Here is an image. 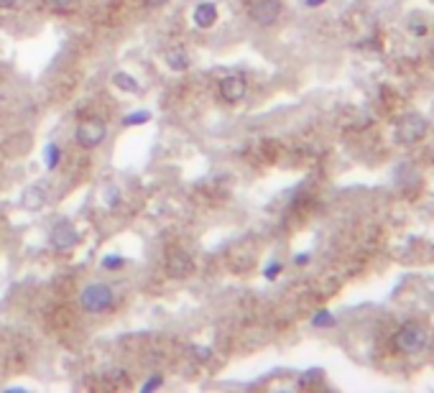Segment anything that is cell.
I'll return each instance as SVG.
<instances>
[{
  "mask_svg": "<svg viewBox=\"0 0 434 393\" xmlns=\"http://www.w3.org/2000/svg\"><path fill=\"white\" fill-rule=\"evenodd\" d=\"M166 64H169L174 72H184V69L189 67V59L181 49H172V52H166Z\"/></svg>",
  "mask_w": 434,
  "mask_h": 393,
  "instance_id": "cell-12",
  "label": "cell"
},
{
  "mask_svg": "<svg viewBox=\"0 0 434 393\" xmlns=\"http://www.w3.org/2000/svg\"><path fill=\"white\" fill-rule=\"evenodd\" d=\"M103 266L105 268H120L123 266V258H120V255H105V258H103Z\"/></svg>",
  "mask_w": 434,
  "mask_h": 393,
  "instance_id": "cell-17",
  "label": "cell"
},
{
  "mask_svg": "<svg viewBox=\"0 0 434 393\" xmlns=\"http://www.w3.org/2000/svg\"><path fill=\"white\" fill-rule=\"evenodd\" d=\"M304 3H307L309 8H320L324 3V0H304Z\"/></svg>",
  "mask_w": 434,
  "mask_h": 393,
  "instance_id": "cell-23",
  "label": "cell"
},
{
  "mask_svg": "<svg viewBox=\"0 0 434 393\" xmlns=\"http://www.w3.org/2000/svg\"><path fill=\"white\" fill-rule=\"evenodd\" d=\"M312 325H315V327H332V325H335V317L322 309V312H317L315 317H312Z\"/></svg>",
  "mask_w": 434,
  "mask_h": 393,
  "instance_id": "cell-15",
  "label": "cell"
},
{
  "mask_svg": "<svg viewBox=\"0 0 434 393\" xmlns=\"http://www.w3.org/2000/svg\"><path fill=\"white\" fill-rule=\"evenodd\" d=\"M248 13L258 26H271L281 13V0H253Z\"/></svg>",
  "mask_w": 434,
  "mask_h": 393,
  "instance_id": "cell-6",
  "label": "cell"
},
{
  "mask_svg": "<svg viewBox=\"0 0 434 393\" xmlns=\"http://www.w3.org/2000/svg\"><path fill=\"white\" fill-rule=\"evenodd\" d=\"M112 299H115V294H112V289L107 283H90V286H84L82 297H80V304H82L84 312L100 314V312H105V309H110Z\"/></svg>",
  "mask_w": 434,
  "mask_h": 393,
  "instance_id": "cell-1",
  "label": "cell"
},
{
  "mask_svg": "<svg viewBox=\"0 0 434 393\" xmlns=\"http://www.w3.org/2000/svg\"><path fill=\"white\" fill-rule=\"evenodd\" d=\"M427 340V332L421 329L419 325H404L398 327V332L394 334V348L398 353H414V350H419Z\"/></svg>",
  "mask_w": 434,
  "mask_h": 393,
  "instance_id": "cell-4",
  "label": "cell"
},
{
  "mask_svg": "<svg viewBox=\"0 0 434 393\" xmlns=\"http://www.w3.org/2000/svg\"><path fill=\"white\" fill-rule=\"evenodd\" d=\"M166 0H146V6H151V8H158V6H164Z\"/></svg>",
  "mask_w": 434,
  "mask_h": 393,
  "instance_id": "cell-22",
  "label": "cell"
},
{
  "mask_svg": "<svg viewBox=\"0 0 434 393\" xmlns=\"http://www.w3.org/2000/svg\"><path fill=\"white\" fill-rule=\"evenodd\" d=\"M210 355H212L210 348H197V357H200V360H207Z\"/></svg>",
  "mask_w": 434,
  "mask_h": 393,
  "instance_id": "cell-19",
  "label": "cell"
},
{
  "mask_svg": "<svg viewBox=\"0 0 434 393\" xmlns=\"http://www.w3.org/2000/svg\"><path fill=\"white\" fill-rule=\"evenodd\" d=\"M161 386H164V378H161V376H154V378H149L146 383H143L141 391L143 393H151V391H156V388H161Z\"/></svg>",
  "mask_w": 434,
  "mask_h": 393,
  "instance_id": "cell-16",
  "label": "cell"
},
{
  "mask_svg": "<svg viewBox=\"0 0 434 393\" xmlns=\"http://www.w3.org/2000/svg\"><path fill=\"white\" fill-rule=\"evenodd\" d=\"M149 120H151V112H146V110L130 112V115H126V118H123V126H128V128L143 126V123H149Z\"/></svg>",
  "mask_w": 434,
  "mask_h": 393,
  "instance_id": "cell-14",
  "label": "cell"
},
{
  "mask_svg": "<svg viewBox=\"0 0 434 393\" xmlns=\"http://www.w3.org/2000/svg\"><path fill=\"white\" fill-rule=\"evenodd\" d=\"M220 95H223L225 103H240V100L246 97V80L238 75L225 77V80L220 82Z\"/></svg>",
  "mask_w": 434,
  "mask_h": 393,
  "instance_id": "cell-7",
  "label": "cell"
},
{
  "mask_svg": "<svg viewBox=\"0 0 434 393\" xmlns=\"http://www.w3.org/2000/svg\"><path fill=\"white\" fill-rule=\"evenodd\" d=\"M61 158V151L57 143H49L44 151V163H46V169H57V163H59Z\"/></svg>",
  "mask_w": 434,
  "mask_h": 393,
  "instance_id": "cell-13",
  "label": "cell"
},
{
  "mask_svg": "<svg viewBox=\"0 0 434 393\" xmlns=\"http://www.w3.org/2000/svg\"><path fill=\"white\" fill-rule=\"evenodd\" d=\"M54 6H59V8H64V6H69V3H72V0H52Z\"/></svg>",
  "mask_w": 434,
  "mask_h": 393,
  "instance_id": "cell-24",
  "label": "cell"
},
{
  "mask_svg": "<svg viewBox=\"0 0 434 393\" xmlns=\"http://www.w3.org/2000/svg\"><path fill=\"white\" fill-rule=\"evenodd\" d=\"M112 84L118 89H123V92H130V95H138L141 92V84H138V80L130 75H126V72H118V75L112 77Z\"/></svg>",
  "mask_w": 434,
  "mask_h": 393,
  "instance_id": "cell-11",
  "label": "cell"
},
{
  "mask_svg": "<svg viewBox=\"0 0 434 393\" xmlns=\"http://www.w3.org/2000/svg\"><path fill=\"white\" fill-rule=\"evenodd\" d=\"M278 271H281V263H271V266L266 268V279H276Z\"/></svg>",
  "mask_w": 434,
  "mask_h": 393,
  "instance_id": "cell-18",
  "label": "cell"
},
{
  "mask_svg": "<svg viewBox=\"0 0 434 393\" xmlns=\"http://www.w3.org/2000/svg\"><path fill=\"white\" fill-rule=\"evenodd\" d=\"M18 6V0H0V8H15Z\"/></svg>",
  "mask_w": 434,
  "mask_h": 393,
  "instance_id": "cell-20",
  "label": "cell"
},
{
  "mask_svg": "<svg viewBox=\"0 0 434 393\" xmlns=\"http://www.w3.org/2000/svg\"><path fill=\"white\" fill-rule=\"evenodd\" d=\"M49 240L57 251H72L77 243H80V232L77 228L69 220H59V223H54L52 232H49Z\"/></svg>",
  "mask_w": 434,
  "mask_h": 393,
  "instance_id": "cell-5",
  "label": "cell"
},
{
  "mask_svg": "<svg viewBox=\"0 0 434 393\" xmlns=\"http://www.w3.org/2000/svg\"><path fill=\"white\" fill-rule=\"evenodd\" d=\"M105 133H107V128H105L103 120L100 118H87L77 126L75 138L82 149H95V146H100V143L105 141Z\"/></svg>",
  "mask_w": 434,
  "mask_h": 393,
  "instance_id": "cell-2",
  "label": "cell"
},
{
  "mask_svg": "<svg viewBox=\"0 0 434 393\" xmlns=\"http://www.w3.org/2000/svg\"><path fill=\"white\" fill-rule=\"evenodd\" d=\"M424 133H427V120L417 112H409L396 123V138L401 143H417L424 138Z\"/></svg>",
  "mask_w": 434,
  "mask_h": 393,
  "instance_id": "cell-3",
  "label": "cell"
},
{
  "mask_svg": "<svg viewBox=\"0 0 434 393\" xmlns=\"http://www.w3.org/2000/svg\"><path fill=\"white\" fill-rule=\"evenodd\" d=\"M192 268H195V263H192V258L184 255V253H172L169 260H166V271H169L172 276H177V279L187 276Z\"/></svg>",
  "mask_w": 434,
  "mask_h": 393,
  "instance_id": "cell-9",
  "label": "cell"
},
{
  "mask_svg": "<svg viewBox=\"0 0 434 393\" xmlns=\"http://www.w3.org/2000/svg\"><path fill=\"white\" fill-rule=\"evenodd\" d=\"M192 21H195L197 29H210L217 21V6L215 3H200L192 13Z\"/></svg>",
  "mask_w": 434,
  "mask_h": 393,
  "instance_id": "cell-8",
  "label": "cell"
},
{
  "mask_svg": "<svg viewBox=\"0 0 434 393\" xmlns=\"http://www.w3.org/2000/svg\"><path fill=\"white\" fill-rule=\"evenodd\" d=\"M21 202H23V207H26V209H31V212H38V209L44 207V202H46V189H44V186H38V184L29 186V189L23 192Z\"/></svg>",
  "mask_w": 434,
  "mask_h": 393,
  "instance_id": "cell-10",
  "label": "cell"
},
{
  "mask_svg": "<svg viewBox=\"0 0 434 393\" xmlns=\"http://www.w3.org/2000/svg\"><path fill=\"white\" fill-rule=\"evenodd\" d=\"M414 34H427V26H421V23H414Z\"/></svg>",
  "mask_w": 434,
  "mask_h": 393,
  "instance_id": "cell-21",
  "label": "cell"
}]
</instances>
